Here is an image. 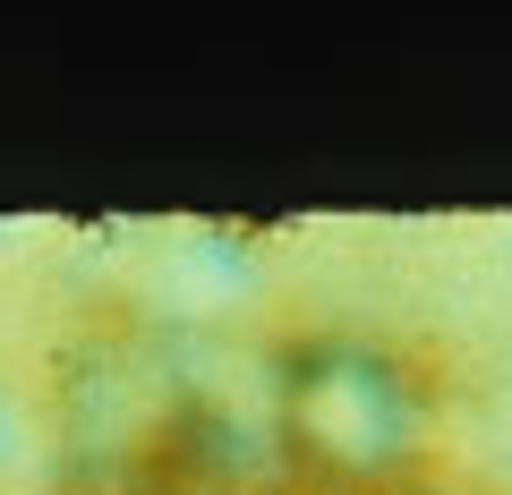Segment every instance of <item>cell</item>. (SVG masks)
<instances>
[{
    "mask_svg": "<svg viewBox=\"0 0 512 495\" xmlns=\"http://www.w3.org/2000/svg\"><path fill=\"white\" fill-rule=\"evenodd\" d=\"M402 393H393V376L367 359H325L308 367V385H299V436H308V453L342 461V470H367V461L393 453V436H402Z\"/></svg>",
    "mask_w": 512,
    "mask_h": 495,
    "instance_id": "6da1fadb",
    "label": "cell"
}]
</instances>
